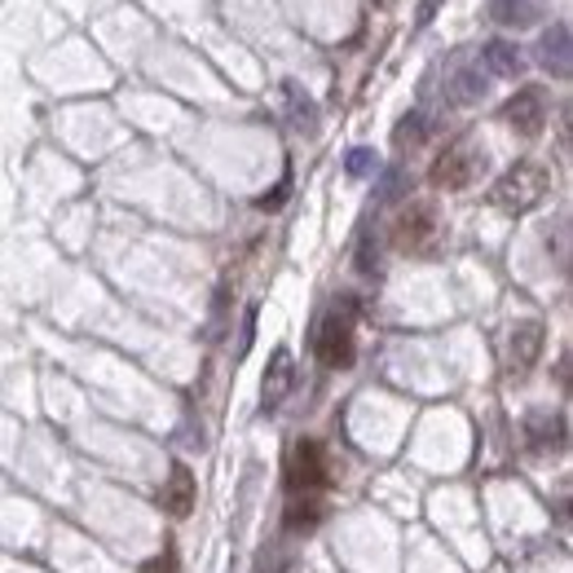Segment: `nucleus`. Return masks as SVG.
I'll return each mask as SVG.
<instances>
[{
	"instance_id": "1",
	"label": "nucleus",
	"mask_w": 573,
	"mask_h": 573,
	"mask_svg": "<svg viewBox=\"0 0 573 573\" xmlns=\"http://www.w3.org/2000/svg\"><path fill=\"white\" fill-rule=\"evenodd\" d=\"M547 190H551V172H547L538 159H521L516 168H508V172L494 181L490 199H494V207L521 216V212L538 207V203L547 199Z\"/></svg>"
},
{
	"instance_id": "2",
	"label": "nucleus",
	"mask_w": 573,
	"mask_h": 573,
	"mask_svg": "<svg viewBox=\"0 0 573 573\" xmlns=\"http://www.w3.org/2000/svg\"><path fill=\"white\" fill-rule=\"evenodd\" d=\"M481 168H486V155H481L477 146L454 142V146L432 164V186H441V190H468Z\"/></svg>"
},
{
	"instance_id": "3",
	"label": "nucleus",
	"mask_w": 573,
	"mask_h": 573,
	"mask_svg": "<svg viewBox=\"0 0 573 573\" xmlns=\"http://www.w3.org/2000/svg\"><path fill=\"white\" fill-rule=\"evenodd\" d=\"M318 362L331 367V371H344L354 362V318L349 313H331L322 326H318Z\"/></svg>"
},
{
	"instance_id": "4",
	"label": "nucleus",
	"mask_w": 573,
	"mask_h": 573,
	"mask_svg": "<svg viewBox=\"0 0 573 573\" xmlns=\"http://www.w3.org/2000/svg\"><path fill=\"white\" fill-rule=\"evenodd\" d=\"M503 120H508L521 138H538L542 124H547V93H542L538 84L516 88V93L503 102Z\"/></svg>"
},
{
	"instance_id": "5",
	"label": "nucleus",
	"mask_w": 573,
	"mask_h": 573,
	"mask_svg": "<svg viewBox=\"0 0 573 573\" xmlns=\"http://www.w3.org/2000/svg\"><path fill=\"white\" fill-rule=\"evenodd\" d=\"M326 477H331V464H326V450L318 445V441H296L291 445V454H287V481H291V490H318V486H326Z\"/></svg>"
},
{
	"instance_id": "6",
	"label": "nucleus",
	"mask_w": 573,
	"mask_h": 573,
	"mask_svg": "<svg viewBox=\"0 0 573 573\" xmlns=\"http://www.w3.org/2000/svg\"><path fill=\"white\" fill-rule=\"evenodd\" d=\"M432 235H437L432 207H428V203H415L410 212H402V220H397V229H393V243H397L402 252H423V248L432 243Z\"/></svg>"
},
{
	"instance_id": "7",
	"label": "nucleus",
	"mask_w": 573,
	"mask_h": 573,
	"mask_svg": "<svg viewBox=\"0 0 573 573\" xmlns=\"http://www.w3.org/2000/svg\"><path fill=\"white\" fill-rule=\"evenodd\" d=\"M538 62H542L556 80H569V71H573V40H569V23H551V27L538 36Z\"/></svg>"
},
{
	"instance_id": "8",
	"label": "nucleus",
	"mask_w": 573,
	"mask_h": 573,
	"mask_svg": "<svg viewBox=\"0 0 573 573\" xmlns=\"http://www.w3.org/2000/svg\"><path fill=\"white\" fill-rule=\"evenodd\" d=\"M542 339H547L542 322H521V326H512V339H508V367H512V375H525V371L538 362Z\"/></svg>"
},
{
	"instance_id": "9",
	"label": "nucleus",
	"mask_w": 573,
	"mask_h": 573,
	"mask_svg": "<svg viewBox=\"0 0 573 573\" xmlns=\"http://www.w3.org/2000/svg\"><path fill=\"white\" fill-rule=\"evenodd\" d=\"M481 93H486L481 67H468V62H454V67H450V75H445V97H450L454 106H473V102H481Z\"/></svg>"
},
{
	"instance_id": "10",
	"label": "nucleus",
	"mask_w": 573,
	"mask_h": 573,
	"mask_svg": "<svg viewBox=\"0 0 573 573\" xmlns=\"http://www.w3.org/2000/svg\"><path fill=\"white\" fill-rule=\"evenodd\" d=\"M481 67H486L490 75L516 80V75L525 71V53H521L516 45H508V40H486V45H481Z\"/></svg>"
},
{
	"instance_id": "11",
	"label": "nucleus",
	"mask_w": 573,
	"mask_h": 573,
	"mask_svg": "<svg viewBox=\"0 0 573 573\" xmlns=\"http://www.w3.org/2000/svg\"><path fill=\"white\" fill-rule=\"evenodd\" d=\"M164 512L168 516H190L194 512V477H190L186 464H177L168 486H164Z\"/></svg>"
},
{
	"instance_id": "12",
	"label": "nucleus",
	"mask_w": 573,
	"mask_h": 573,
	"mask_svg": "<svg viewBox=\"0 0 573 573\" xmlns=\"http://www.w3.org/2000/svg\"><path fill=\"white\" fill-rule=\"evenodd\" d=\"M291 375H296L291 354H287V349H278V354H274V362H270V371H265V406H278V402L287 397Z\"/></svg>"
},
{
	"instance_id": "13",
	"label": "nucleus",
	"mask_w": 573,
	"mask_h": 573,
	"mask_svg": "<svg viewBox=\"0 0 573 573\" xmlns=\"http://www.w3.org/2000/svg\"><path fill=\"white\" fill-rule=\"evenodd\" d=\"M490 19L499 23V27H529L534 19H538V5L534 0H490Z\"/></svg>"
},
{
	"instance_id": "14",
	"label": "nucleus",
	"mask_w": 573,
	"mask_h": 573,
	"mask_svg": "<svg viewBox=\"0 0 573 573\" xmlns=\"http://www.w3.org/2000/svg\"><path fill=\"white\" fill-rule=\"evenodd\" d=\"M529 432H534V445L538 450H560L564 445V419L556 415V419H529Z\"/></svg>"
},
{
	"instance_id": "15",
	"label": "nucleus",
	"mask_w": 573,
	"mask_h": 573,
	"mask_svg": "<svg viewBox=\"0 0 573 573\" xmlns=\"http://www.w3.org/2000/svg\"><path fill=\"white\" fill-rule=\"evenodd\" d=\"M322 521V503L318 499H291L287 508V529H313Z\"/></svg>"
},
{
	"instance_id": "16",
	"label": "nucleus",
	"mask_w": 573,
	"mask_h": 573,
	"mask_svg": "<svg viewBox=\"0 0 573 573\" xmlns=\"http://www.w3.org/2000/svg\"><path fill=\"white\" fill-rule=\"evenodd\" d=\"M344 168H349V177H371V172L380 168V159H375V151H371V146H358V151H349Z\"/></svg>"
},
{
	"instance_id": "17",
	"label": "nucleus",
	"mask_w": 573,
	"mask_h": 573,
	"mask_svg": "<svg viewBox=\"0 0 573 573\" xmlns=\"http://www.w3.org/2000/svg\"><path fill=\"white\" fill-rule=\"evenodd\" d=\"M419 120H423V115H406V124L397 129V142H402V146H406V142H419V138H423V124H419Z\"/></svg>"
},
{
	"instance_id": "18",
	"label": "nucleus",
	"mask_w": 573,
	"mask_h": 573,
	"mask_svg": "<svg viewBox=\"0 0 573 573\" xmlns=\"http://www.w3.org/2000/svg\"><path fill=\"white\" fill-rule=\"evenodd\" d=\"M445 0H419V14H415V27H428L437 14H441Z\"/></svg>"
},
{
	"instance_id": "19",
	"label": "nucleus",
	"mask_w": 573,
	"mask_h": 573,
	"mask_svg": "<svg viewBox=\"0 0 573 573\" xmlns=\"http://www.w3.org/2000/svg\"><path fill=\"white\" fill-rule=\"evenodd\" d=\"M146 573H177V556H172V551H164L159 560H151V564H146Z\"/></svg>"
}]
</instances>
